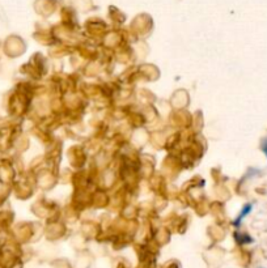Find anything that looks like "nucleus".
Instances as JSON below:
<instances>
[{
    "instance_id": "nucleus-1",
    "label": "nucleus",
    "mask_w": 267,
    "mask_h": 268,
    "mask_svg": "<svg viewBox=\"0 0 267 268\" xmlns=\"http://www.w3.org/2000/svg\"><path fill=\"white\" fill-rule=\"evenodd\" d=\"M263 151H265V153L267 155V140H266V143L263 144Z\"/></svg>"
}]
</instances>
